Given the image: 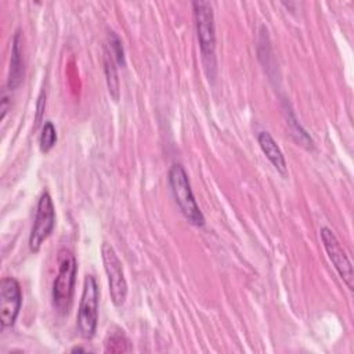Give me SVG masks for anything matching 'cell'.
Here are the masks:
<instances>
[{
	"instance_id": "6da1fadb",
	"label": "cell",
	"mask_w": 354,
	"mask_h": 354,
	"mask_svg": "<svg viewBox=\"0 0 354 354\" xmlns=\"http://www.w3.org/2000/svg\"><path fill=\"white\" fill-rule=\"evenodd\" d=\"M192 8L202 61L207 76L213 77L216 72V29L213 8L209 1L201 0L194 1Z\"/></svg>"
},
{
	"instance_id": "7a4b0ae2",
	"label": "cell",
	"mask_w": 354,
	"mask_h": 354,
	"mask_svg": "<svg viewBox=\"0 0 354 354\" xmlns=\"http://www.w3.org/2000/svg\"><path fill=\"white\" fill-rule=\"evenodd\" d=\"M58 272L53 283V306L59 314H68L72 303L77 264L71 250L62 248L57 256Z\"/></svg>"
},
{
	"instance_id": "3957f363",
	"label": "cell",
	"mask_w": 354,
	"mask_h": 354,
	"mask_svg": "<svg viewBox=\"0 0 354 354\" xmlns=\"http://www.w3.org/2000/svg\"><path fill=\"white\" fill-rule=\"evenodd\" d=\"M169 185L173 192V196L184 214V217L194 225L202 227L205 224L203 213L201 212L195 196L191 189L188 174L184 167L178 163H174L169 170Z\"/></svg>"
},
{
	"instance_id": "277c9868",
	"label": "cell",
	"mask_w": 354,
	"mask_h": 354,
	"mask_svg": "<svg viewBox=\"0 0 354 354\" xmlns=\"http://www.w3.org/2000/svg\"><path fill=\"white\" fill-rule=\"evenodd\" d=\"M77 329L84 339H91L98 321V285L93 275H86L77 310Z\"/></svg>"
},
{
	"instance_id": "5b68a950",
	"label": "cell",
	"mask_w": 354,
	"mask_h": 354,
	"mask_svg": "<svg viewBox=\"0 0 354 354\" xmlns=\"http://www.w3.org/2000/svg\"><path fill=\"white\" fill-rule=\"evenodd\" d=\"M104 270L108 278L111 300L116 307H122L127 299V281L124 278L122 261L119 260L112 245L104 242L101 248Z\"/></svg>"
},
{
	"instance_id": "8992f818",
	"label": "cell",
	"mask_w": 354,
	"mask_h": 354,
	"mask_svg": "<svg viewBox=\"0 0 354 354\" xmlns=\"http://www.w3.org/2000/svg\"><path fill=\"white\" fill-rule=\"evenodd\" d=\"M55 225V209L50 194L46 191L40 195L35 221L29 235V248L32 252H39L44 241L51 235Z\"/></svg>"
},
{
	"instance_id": "52a82bcc",
	"label": "cell",
	"mask_w": 354,
	"mask_h": 354,
	"mask_svg": "<svg viewBox=\"0 0 354 354\" xmlns=\"http://www.w3.org/2000/svg\"><path fill=\"white\" fill-rule=\"evenodd\" d=\"M319 235H321V241H322L324 249H325L329 260L332 261L333 267L336 268L337 274L340 275V278L343 279L346 286L350 290H353L354 289L353 264H351L348 256L346 254L344 249L342 248L339 239L332 232V230H329L328 227H322L319 230Z\"/></svg>"
},
{
	"instance_id": "ba28073f",
	"label": "cell",
	"mask_w": 354,
	"mask_h": 354,
	"mask_svg": "<svg viewBox=\"0 0 354 354\" xmlns=\"http://www.w3.org/2000/svg\"><path fill=\"white\" fill-rule=\"evenodd\" d=\"M22 304V292L15 278L7 277L0 283V321L3 328L15 324Z\"/></svg>"
},
{
	"instance_id": "9c48e42d",
	"label": "cell",
	"mask_w": 354,
	"mask_h": 354,
	"mask_svg": "<svg viewBox=\"0 0 354 354\" xmlns=\"http://www.w3.org/2000/svg\"><path fill=\"white\" fill-rule=\"evenodd\" d=\"M24 80V48H22V35L21 30H17L12 37L11 58H10V72L7 87L15 90Z\"/></svg>"
},
{
	"instance_id": "30bf717a",
	"label": "cell",
	"mask_w": 354,
	"mask_h": 354,
	"mask_svg": "<svg viewBox=\"0 0 354 354\" xmlns=\"http://www.w3.org/2000/svg\"><path fill=\"white\" fill-rule=\"evenodd\" d=\"M257 141L259 145L263 151V153L266 155V158L272 163V166L282 174L286 176L288 174V166H286V160L283 158V153L281 151V148L278 147V144L275 142V140L272 138V136L268 131H260L257 136Z\"/></svg>"
},
{
	"instance_id": "8fae6325",
	"label": "cell",
	"mask_w": 354,
	"mask_h": 354,
	"mask_svg": "<svg viewBox=\"0 0 354 354\" xmlns=\"http://www.w3.org/2000/svg\"><path fill=\"white\" fill-rule=\"evenodd\" d=\"M115 65H116V62H115L111 51L106 48L105 55H104V71H105V76H106V84H108L111 97L113 98V101H118L119 100V79H118Z\"/></svg>"
},
{
	"instance_id": "7c38bea8",
	"label": "cell",
	"mask_w": 354,
	"mask_h": 354,
	"mask_svg": "<svg viewBox=\"0 0 354 354\" xmlns=\"http://www.w3.org/2000/svg\"><path fill=\"white\" fill-rule=\"evenodd\" d=\"M129 340L123 330L116 329V330H109V335L105 340V351L108 353H124L129 351Z\"/></svg>"
},
{
	"instance_id": "4fadbf2b",
	"label": "cell",
	"mask_w": 354,
	"mask_h": 354,
	"mask_svg": "<svg viewBox=\"0 0 354 354\" xmlns=\"http://www.w3.org/2000/svg\"><path fill=\"white\" fill-rule=\"evenodd\" d=\"M57 142V130L54 127V124L47 120L44 122L43 127H41V133L39 137V144H40V149L41 152H48Z\"/></svg>"
},
{
	"instance_id": "5bb4252c",
	"label": "cell",
	"mask_w": 354,
	"mask_h": 354,
	"mask_svg": "<svg viewBox=\"0 0 354 354\" xmlns=\"http://www.w3.org/2000/svg\"><path fill=\"white\" fill-rule=\"evenodd\" d=\"M109 51L118 65H124V51L120 39L111 32V43H109Z\"/></svg>"
},
{
	"instance_id": "9a60e30c",
	"label": "cell",
	"mask_w": 354,
	"mask_h": 354,
	"mask_svg": "<svg viewBox=\"0 0 354 354\" xmlns=\"http://www.w3.org/2000/svg\"><path fill=\"white\" fill-rule=\"evenodd\" d=\"M7 111H8V98L6 95H3V100H1V120L6 118Z\"/></svg>"
}]
</instances>
